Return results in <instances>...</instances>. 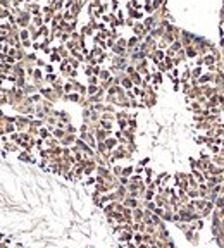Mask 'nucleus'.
<instances>
[{
  "label": "nucleus",
  "mask_w": 224,
  "mask_h": 248,
  "mask_svg": "<svg viewBox=\"0 0 224 248\" xmlns=\"http://www.w3.org/2000/svg\"><path fill=\"white\" fill-rule=\"evenodd\" d=\"M104 143H105V148H107V152H114V150L117 148V145H119V141L116 140V136H110V138H107Z\"/></svg>",
  "instance_id": "nucleus-8"
},
{
  "label": "nucleus",
  "mask_w": 224,
  "mask_h": 248,
  "mask_svg": "<svg viewBox=\"0 0 224 248\" xmlns=\"http://www.w3.org/2000/svg\"><path fill=\"white\" fill-rule=\"evenodd\" d=\"M4 240H5V234L2 233V231H0V243H2V241H4Z\"/></svg>",
  "instance_id": "nucleus-37"
},
{
  "label": "nucleus",
  "mask_w": 224,
  "mask_h": 248,
  "mask_svg": "<svg viewBox=\"0 0 224 248\" xmlns=\"http://www.w3.org/2000/svg\"><path fill=\"white\" fill-rule=\"evenodd\" d=\"M50 136H52V133L47 129V126H43V128L38 129V138H41V140H49Z\"/></svg>",
  "instance_id": "nucleus-13"
},
{
  "label": "nucleus",
  "mask_w": 224,
  "mask_h": 248,
  "mask_svg": "<svg viewBox=\"0 0 224 248\" xmlns=\"http://www.w3.org/2000/svg\"><path fill=\"white\" fill-rule=\"evenodd\" d=\"M59 79H60V78L57 76V74H45V83H47V85H50V86H52L55 81H59Z\"/></svg>",
  "instance_id": "nucleus-16"
},
{
  "label": "nucleus",
  "mask_w": 224,
  "mask_h": 248,
  "mask_svg": "<svg viewBox=\"0 0 224 248\" xmlns=\"http://www.w3.org/2000/svg\"><path fill=\"white\" fill-rule=\"evenodd\" d=\"M123 205H124L126 208H131V210H133V208H138V207H140V200H136V198H133V196L128 195L126 198H124Z\"/></svg>",
  "instance_id": "nucleus-7"
},
{
  "label": "nucleus",
  "mask_w": 224,
  "mask_h": 248,
  "mask_svg": "<svg viewBox=\"0 0 224 248\" xmlns=\"http://www.w3.org/2000/svg\"><path fill=\"white\" fill-rule=\"evenodd\" d=\"M17 162H22V164H36V159L33 157V153L26 152V150H21L17 153Z\"/></svg>",
  "instance_id": "nucleus-3"
},
{
  "label": "nucleus",
  "mask_w": 224,
  "mask_h": 248,
  "mask_svg": "<svg viewBox=\"0 0 224 248\" xmlns=\"http://www.w3.org/2000/svg\"><path fill=\"white\" fill-rule=\"evenodd\" d=\"M148 162H150V159H142V160H140V162H138V166L145 167V166H147V164H148Z\"/></svg>",
  "instance_id": "nucleus-35"
},
{
  "label": "nucleus",
  "mask_w": 224,
  "mask_h": 248,
  "mask_svg": "<svg viewBox=\"0 0 224 248\" xmlns=\"http://www.w3.org/2000/svg\"><path fill=\"white\" fill-rule=\"evenodd\" d=\"M22 91H24V95H26V96H31V95H35V93H38L40 90H38L33 83H26V86L22 88Z\"/></svg>",
  "instance_id": "nucleus-9"
},
{
  "label": "nucleus",
  "mask_w": 224,
  "mask_h": 248,
  "mask_svg": "<svg viewBox=\"0 0 224 248\" xmlns=\"http://www.w3.org/2000/svg\"><path fill=\"white\" fill-rule=\"evenodd\" d=\"M133 33L134 36H138L140 40H143V38L148 35V30H147L145 26H143V22H134V26H133Z\"/></svg>",
  "instance_id": "nucleus-4"
},
{
  "label": "nucleus",
  "mask_w": 224,
  "mask_h": 248,
  "mask_svg": "<svg viewBox=\"0 0 224 248\" xmlns=\"http://www.w3.org/2000/svg\"><path fill=\"white\" fill-rule=\"evenodd\" d=\"M11 14H12V12L7 11V9H0V21H7Z\"/></svg>",
  "instance_id": "nucleus-25"
},
{
  "label": "nucleus",
  "mask_w": 224,
  "mask_h": 248,
  "mask_svg": "<svg viewBox=\"0 0 224 248\" xmlns=\"http://www.w3.org/2000/svg\"><path fill=\"white\" fill-rule=\"evenodd\" d=\"M98 126H100L104 131H109V133H112V129H114V122H112V121H102V119H100Z\"/></svg>",
  "instance_id": "nucleus-12"
},
{
  "label": "nucleus",
  "mask_w": 224,
  "mask_h": 248,
  "mask_svg": "<svg viewBox=\"0 0 224 248\" xmlns=\"http://www.w3.org/2000/svg\"><path fill=\"white\" fill-rule=\"evenodd\" d=\"M26 78H17L16 79V83H14V86H17V88H24L26 86Z\"/></svg>",
  "instance_id": "nucleus-28"
},
{
  "label": "nucleus",
  "mask_w": 224,
  "mask_h": 248,
  "mask_svg": "<svg viewBox=\"0 0 224 248\" xmlns=\"http://www.w3.org/2000/svg\"><path fill=\"white\" fill-rule=\"evenodd\" d=\"M0 248H12V246H11V245H7L5 241H2V243H0Z\"/></svg>",
  "instance_id": "nucleus-36"
},
{
  "label": "nucleus",
  "mask_w": 224,
  "mask_h": 248,
  "mask_svg": "<svg viewBox=\"0 0 224 248\" xmlns=\"http://www.w3.org/2000/svg\"><path fill=\"white\" fill-rule=\"evenodd\" d=\"M133 236H134V233H133V231H123V233H119V234H117V241H119L121 245L131 243V241H133Z\"/></svg>",
  "instance_id": "nucleus-5"
},
{
  "label": "nucleus",
  "mask_w": 224,
  "mask_h": 248,
  "mask_svg": "<svg viewBox=\"0 0 224 248\" xmlns=\"http://www.w3.org/2000/svg\"><path fill=\"white\" fill-rule=\"evenodd\" d=\"M0 148H2V150H5L7 153H19V152H21L19 145L12 143V141H5V143H2V145H0Z\"/></svg>",
  "instance_id": "nucleus-6"
},
{
  "label": "nucleus",
  "mask_w": 224,
  "mask_h": 248,
  "mask_svg": "<svg viewBox=\"0 0 224 248\" xmlns=\"http://www.w3.org/2000/svg\"><path fill=\"white\" fill-rule=\"evenodd\" d=\"M124 24H126V26H129V28H133V26H134V21H133L131 17H126V19H124Z\"/></svg>",
  "instance_id": "nucleus-32"
},
{
  "label": "nucleus",
  "mask_w": 224,
  "mask_h": 248,
  "mask_svg": "<svg viewBox=\"0 0 224 248\" xmlns=\"http://www.w3.org/2000/svg\"><path fill=\"white\" fill-rule=\"evenodd\" d=\"M4 105H7V98L4 95H0V109L4 107Z\"/></svg>",
  "instance_id": "nucleus-34"
},
{
  "label": "nucleus",
  "mask_w": 224,
  "mask_h": 248,
  "mask_svg": "<svg viewBox=\"0 0 224 248\" xmlns=\"http://www.w3.org/2000/svg\"><path fill=\"white\" fill-rule=\"evenodd\" d=\"M95 183H97V178H95V176H88V178L83 181V185L88 188V186H95Z\"/></svg>",
  "instance_id": "nucleus-20"
},
{
  "label": "nucleus",
  "mask_w": 224,
  "mask_h": 248,
  "mask_svg": "<svg viewBox=\"0 0 224 248\" xmlns=\"http://www.w3.org/2000/svg\"><path fill=\"white\" fill-rule=\"evenodd\" d=\"M31 122V117L28 115H17L16 114V131L17 133H26L28 131V126Z\"/></svg>",
  "instance_id": "nucleus-1"
},
{
  "label": "nucleus",
  "mask_w": 224,
  "mask_h": 248,
  "mask_svg": "<svg viewBox=\"0 0 224 248\" xmlns=\"http://www.w3.org/2000/svg\"><path fill=\"white\" fill-rule=\"evenodd\" d=\"M143 221V208H133V222H142Z\"/></svg>",
  "instance_id": "nucleus-11"
},
{
  "label": "nucleus",
  "mask_w": 224,
  "mask_h": 248,
  "mask_svg": "<svg viewBox=\"0 0 224 248\" xmlns=\"http://www.w3.org/2000/svg\"><path fill=\"white\" fill-rule=\"evenodd\" d=\"M19 40L21 41H26V40H31V35L28 30H19Z\"/></svg>",
  "instance_id": "nucleus-18"
},
{
  "label": "nucleus",
  "mask_w": 224,
  "mask_h": 248,
  "mask_svg": "<svg viewBox=\"0 0 224 248\" xmlns=\"http://www.w3.org/2000/svg\"><path fill=\"white\" fill-rule=\"evenodd\" d=\"M30 24H31V14H30V12H26V11H21V12H19V16H17V26H19V30H28Z\"/></svg>",
  "instance_id": "nucleus-2"
},
{
  "label": "nucleus",
  "mask_w": 224,
  "mask_h": 248,
  "mask_svg": "<svg viewBox=\"0 0 224 248\" xmlns=\"http://www.w3.org/2000/svg\"><path fill=\"white\" fill-rule=\"evenodd\" d=\"M88 79V85H97L98 86V83H100V79L97 78V76H90V78H86Z\"/></svg>",
  "instance_id": "nucleus-31"
},
{
  "label": "nucleus",
  "mask_w": 224,
  "mask_h": 248,
  "mask_svg": "<svg viewBox=\"0 0 224 248\" xmlns=\"http://www.w3.org/2000/svg\"><path fill=\"white\" fill-rule=\"evenodd\" d=\"M4 47H5L4 43H0V52H2V54H4Z\"/></svg>",
  "instance_id": "nucleus-38"
},
{
  "label": "nucleus",
  "mask_w": 224,
  "mask_h": 248,
  "mask_svg": "<svg viewBox=\"0 0 224 248\" xmlns=\"http://www.w3.org/2000/svg\"><path fill=\"white\" fill-rule=\"evenodd\" d=\"M49 57H50V64H60V62H62V57H60L59 54L55 52V50H54V52L50 54Z\"/></svg>",
  "instance_id": "nucleus-17"
},
{
  "label": "nucleus",
  "mask_w": 224,
  "mask_h": 248,
  "mask_svg": "<svg viewBox=\"0 0 224 248\" xmlns=\"http://www.w3.org/2000/svg\"><path fill=\"white\" fill-rule=\"evenodd\" d=\"M43 73L45 74H55V67H54V64H47V66H45V69H43Z\"/></svg>",
  "instance_id": "nucleus-27"
},
{
  "label": "nucleus",
  "mask_w": 224,
  "mask_h": 248,
  "mask_svg": "<svg viewBox=\"0 0 224 248\" xmlns=\"http://www.w3.org/2000/svg\"><path fill=\"white\" fill-rule=\"evenodd\" d=\"M4 131H5L7 136H11L12 133H17V131H16V124H4Z\"/></svg>",
  "instance_id": "nucleus-19"
},
{
  "label": "nucleus",
  "mask_w": 224,
  "mask_h": 248,
  "mask_svg": "<svg viewBox=\"0 0 224 248\" xmlns=\"http://www.w3.org/2000/svg\"><path fill=\"white\" fill-rule=\"evenodd\" d=\"M45 22H43V16H33V17H31V26H35L36 28V30H40L41 26H43Z\"/></svg>",
  "instance_id": "nucleus-10"
},
{
  "label": "nucleus",
  "mask_w": 224,
  "mask_h": 248,
  "mask_svg": "<svg viewBox=\"0 0 224 248\" xmlns=\"http://www.w3.org/2000/svg\"><path fill=\"white\" fill-rule=\"evenodd\" d=\"M203 73V69H202V67H193V69H191V76H193V78H198V76H200V74Z\"/></svg>",
  "instance_id": "nucleus-29"
},
{
  "label": "nucleus",
  "mask_w": 224,
  "mask_h": 248,
  "mask_svg": "<svg viewBox=\"0 0 224 248\" xmlns=\"http://www.w3.org/2000/svg\"><path fill=\"white\" fill-rule=\"evenodd\" d=\"M134 174V166H124L123 167V178H131Z\"/></svg>",
  "instance_id": "nucleus-14"
},
{
  "label": "nucleus",
  "mask_w": 224,
  "mask_h": 248,
  "mask_svg": "<svg viewBox=\"0 0 224 248\" xmlns=\"http://www.w3.org/2000/svg\"><path fill=\"white\" fill-rule=\"evenodd\" d=\"M11 30H12V26L9 24L7 21H2V22H0V31H2V33H9Z\"/></svg>",
  "instance_id": "nucleus-21"
},
{
  "label": "nucleus",
  "mask_w": 224,
  "mask_h": 248,
  "mask_svg": "<svg viewBox=\"0 0 224 248\" xmlns=\"http://www.w3.org/2000/svg\"><path fill=\"white\" fill-rule=\"evenodd\" d=\"M16 79H17V76H16L14 73H9L7 76H5V81H9V83H12V85H14L16 83Z\"/></svg>",
  "instance_id": "nucleus-30"
},
{
  "label": "nucleus",
  "mask_w": 224,
  "mask_h": 248,
  "mask_svg": "<svg viewBox=\"0 0 224 248\" xmlns=\"http://www.w3.org/2000/svg\"><path fill=\"white\" fill-rule=\"evenodd\" d=\"M98 91H100V86H97V85H88V86H86V95H88V96L97 95Z\"/></svg>",
  "instance_id": "nucleus-15"
},
{
  "label": "nucleus",
  "mask_w": 224,
  "mask_h": 248,
  "mask_svg": "<svg viewBox=\"0 0 224 248\" xmlns=\"http://www.w3.org/2000/svg\"><path fill=\"white\" fill-rule=\"evenodd\" d=\"M45 66H47V60H45V59H40V57H38L36 62H35V67H36V69H45Z\"/></svg>",
  "instance_id": "nucleus-26"
},
{
  "label": "nucleus",
  "mask_w": 224,
  "mask_h": 248,
  "mask_svg": "<svg viewBox=\"0 0 224 248\" xmlns=\"http://www.w3.org/2000/svg\"><path fill=\"white\" fill-rule=\"evenodd\" d=\"M9 141H12V143L19 145V143H21V133H12L11 136H9Z\"/></svg>",
  "instance_id": "nucleus-22"
},
{
  "label": "nucleus",
  "mask_w": 224,
  "mask_h": 248,
  "mask_svg": "<svg viewBox=\"0 0 224 248\" xmlns=\"http://www.w3.org/2000/svg\"><path fill=\"white\" fill-rule=\"evenodd\" d=\"M4 121H5V112L0 109V126H4Z\"/></svg>",
  "instance_id": "nucleus-33"
},
{
  "label": "nucleus",
  "mask_w": 224,
  "mask_h": 248,
  "mask_svg": "<svg viewBox=\"0 0 224 248\" xmlns=\"http://www.w3.org/2000/svg\"><path fill=\"white\" fill-rule=\"evenodd\" d=\"M133 243L136 245V246H138V245H142V243H143V233H134Z\"/></svg>",
  "instance_id": "nucleus-23"
},
{
  "label": "nucleus",
  "mask_w": 224,
  "mask_h": 248,
  "mask_svg": "<svg viewBox=\"0 0 224 248\" xmlns=\"http://www.w3.org/2000/svg\"><path fill=\"white\" fill-rule=\"evenodd\" d=\"M143 11H145L147 14H152V16H153V12H155V9H153L152 2H145V5H143Z\"/></svg>",
  "instance_id": "nucleus-24"
}]
</instances>
